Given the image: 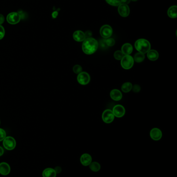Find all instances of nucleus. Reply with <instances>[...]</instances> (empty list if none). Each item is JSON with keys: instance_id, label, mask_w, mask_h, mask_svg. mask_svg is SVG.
Returning a JSON list of instances; mask_svg holds the SVG:
<instances>
[{"instance_id": "nucleus-1", "label": "nucleus", "mask_w": 177, "mask_h": 177, "mask_svg": "<svg viewBox=\"0 0 177 177\" xmlns=\"http://www.w3.org/2000/svg\"><path fill=\"white\" fill-rule=\"evenodd\" d=\"M98 48V43L95 38L90 37L85 39L82 45V50L84 53L90 55L95 53Z\"/></svg>"}, {"instance_id": "nucleus-2", "label": "nucleus", "mask_w": 177, "mask_h": 177, "mask_svg": "<svg viewBox=\"0 0 177 177\" xmlns=\"http://www.w3.org/2000/svg\"><path fill=\"white\" fill-rule=\"evenodd\" d=\"M135 47L136 49L139 52L145 54L150 50L151 45L148 40L145 39H139L135 42Z\"/></svg>"}, {"instance_id": "nucleus-3", "label": "nucleus", "mask_w": 177, "mask_h": 177, "mask_svg": "<svg viewBox=\"0 0 177 177\" xmlns=\"http://www.w3.org/2000/svg\"><path fill=\"white\" fill-rule=\"evenodd\" d=\"M121 65L124 69H130L133 66L134 64V60L133 58L131 55H124L121 59Z\"/></svg>"}, {"instance_id": "nucleus-4", "label": "nucleus", "mask_w": 177, "mask_h": 177, "mask_svg": "<svg viewBox=\"0 0 177 177\" xmlns=\"http://www.w3.org/2000/svg\"><path fill=\"white\" fill-rule=\"evenodd\" d=\"M21 16L17 12H11L9 13L6 17V20L11 25H16L21 20Z\"/></svg>"}, {"instance_id": "nucleus-5", "label": "nucleus", "mask_w": 177, "mask_h": 177, "mask_svg": "<svg viewBox=\"0 0 177 177\" xmlns=\"http://www.w3.org/2000/svg\"><path fill=\"white\" fill-rule=\"evenodd\" d=\"M3 145L6 150H12L15 148L16 143L13 137L8 136L6 137L3 140Z\"/></svg>"}, {"instance_id": "nucleus-6", "label": "nucleus", "mask_w": 177, "mask_h": 177, "mask_svg": "<svg viewBox=\"0 0 177 177\" xmlns=\"http://www.w3.org/2000/svg\"><path fill=\"white\" fill-rule=\"evenodd\" d=\"M77 80L79 84L82 85H86L89 84L90 80V77L87 72H81L78 75Z\"/></svg>"}, {"instance_id": "nucleus-7", "label": "nucleus", "mask_w": 177, "mask_h": 177, "mask_svg": "<svg viewBox=\"0 0 177 177\" xmlns=\"http://www.w3.org/2000/svg\"><path fill=\"white\" fill-rule=\"evenodd\" d=\"M100 33L103 38H108L112 35L113 30L112 28L108 25H105L101 27Z\"/></svg>"}, {"instance_id": "nucleus-8", "label": "nucleus", "mask_w": 177, "mask_h": 177, "mask_svg": "<svg viewBox=\"0 0 177 177\" xmlns=\"http://www.w3.org/2000/svg\"><path fill=\"white\" fill-rule=\"evenodd\" d=\"M114 117L112 111L110 109H107L104 111L102 115L103 121L106 123H110L112 122L114 119Z\"/></svg>"}, {"instance_id": "nucleus-9", "label": "nucleus", "mask_w": 177, "mask_h": 177, "mask_svg": "<svg viewBox=\"0 0 177 177\" xmlns=\"http://www.w3.org/2000/svg\"><path fill=\"white\" fill-rule=\"evenodd\" d=\"M114 116L117 118H121L125 114V109L121 105H116L113 107L112 111Z\"/></svg>"}, {"instance_id": "nucleus-10", "label": "nucleus", "mask_w": 177, "mask_h": 177, "mask_svg": "<svg viewBox=\"0 0 177 177\" xmlns=\"http://www.w3.org/2000/svg\"><path fill=\"white\" fill-rule=\"evenodd\" d=\"M118 12L122 17H127L130 15V7L127 4L121 3L118 6Z\"/></svg>"}, {"instance_id": "nucleus-11", "label": "nucleus", "mask_w": 177, "mask_h": 177, "mask_svg": "<svg viewBox=\"0 0 177 177\" xmlns=\"http://www.w3.org/2000/svg\"><path fill=\"white\" fill-rule=\"evenodd\" d=\"M150 135L151 138L153 140L155 141H158L162 138V132L157 128H154L151 131Z\"/></svg>"}, {"instance_id": "nucleus-12", "label": "nucleus", "mask_w": 177, "mask_h": 177, "mask_svg": "<svg viewBox=\"0 0 177 177\" xmlns=\"http://www.w3.org/2000/svg\"><path fill=\"white\" fill-rule=\"evenodd\" d=\"M80 162L82 165L84 166H88L92 162V158L90 154L84 153L82 154L80 158Z\"/></svg>"}, {"instance_id": "nucleus-13", "label": "nucleus", "mask_w": 177, "mask_h": 177, "mask_svg": "<svg viewBox=\"0 0 177 177\" xmlns=\"http://www.w3.org/2000/svg\"><path fill=\"white\" fill-rule=\"evenodd\" d=\"M11 167L10 165L5 162L0 163V173L3 176H6L10 173Z\"/></svg>"}, {"instance_id": "nucleus-14", "label": "nucleus", "mask_w": 177, "mask_h": 177, "mask_svg": "<svg viewBox=\"0 0 177 177\" xmlns=\"http://www.w3.org/2000/svg\"><path fill=\"white\" fill-rule=\"evenodd\" d=\"M73 37L76 42H81L86 39L85 35L82 31H76L73 34Z\"/></svg>"}, {"instance_id": "nucleus-15", "label": "nucleus", "mask_w": 177, "mask_h": 177, "mask_svg": "<svg viewBox=\"0 0 177 177\" xmlns=\"http://www.w3.org/2000/svg\"><path fill=\"white\" fill-rule=\"evenodd\" d=\"M110 96L113 100L119 101L122 99V94L120 90L117 89H113L111 91Z\"/></svg>"}, {"instance_id": "nucleus-16", "label": "nucleus", "mask_w": 177, "mask_h": 177, "mask_svg": "<svg viewBox=\"0 0 177 177\" xmlns=\"http://www.w3.org/2000/svg\"><path fill=\"white\" fill-rule=\"evenodd\" d=\"M133 50V48L131 44L130 43H126L122 47V53L124 55H130Z\"/></svg>"}, {"instance_id": "nucleus-17", "label": "nucleus", "mask_w": 177, "mask_h": 177, "mask_svg": "<svg viewBox=\"0 0 177 177\" xmlns=\"http://www.w3.org/2000/svg\"><path fill=\"white\" fill-rule=\"evenodd\" d=\"M158 52L155 50H150L147 52V57L150 61H156L158 59Z\"/></svg>"}, {"instance_id": "nucleus-18", "label": "nucleus", "mask_w": 177, "mask_h": 177, "mask_svg": "<svg viewBox=\"0 0 177 177\" xmlns=\"http://www.w3.org/2000/svg\"><path fill=\"white\" fill-rule=\"evenodd\" d=\"M42 175L43 177H56L57 173L54 169L51 168H47L44 170L42 173Z\"/></svg>"}, {"instance_id": "nucleus-19", "label": "nucleus", "mask_w": 177, "mask_h": 177, "mask_svg": "<svg viewBox=\"0 0 177 177\" xmlns=\"http://www.w3.org/2000/svg\"><path fill=\"white\" fill-rule=\"evenodd\" d=\"M168 16L171 18H175L177 17V6H172L169 8L167 11Z\"/></svg>"}, {"instance_id": "nucleus-20", "label": "nucleus", "mask_w": 177, "mask_h": 177, "mask_svg": "<svg viewBox=\"0 0 177 177\" xmlns=\"http://www.w3.org/2000/svg\"><path fill=\"white\" fill-rule=\"evenodd\" d=\"M90 170L93 172H98L101 169V165L98 162H92L90 164Z\"/></svg>"}, {"instance_id": "nucleus-21", "label": "nucleus", "mask_w": 177, "mask_h": 177, "mask_svg": "<svg viewBox=\"0 0 177 177\" xmlns=\"http://www.w3.org/2000/svg\"><path fill=\"white\" fill-rule=\"evenodd\" d=\"M132 87H133V85L130 82H125L122 85L121 89L122 91L124 93H128L131 91Z\"/></svg>"}, {"instance_id": "nucleus-22", "label": "nucleus", "mask_w": 177, "mask_h": 177, "mask_svg": "<svg viewBox=\"0 0 177 177\" xmlns=\"http://www.w3.org/2000/svg\"><path fill=\"white\" fill-rule=\"evenodd\" d=\"M133 59V60L136 61L137 63H140L145 60V54H143L140 52H138V53H136Z\"/></svg>"}, {"instance_id": "nucleus-23", "label": "nucleus", "mask_w": 177, "mask_h": 177, "mask_svg": "<svg viewBox=\"0 0 177 177\" xmlns=\"http://www.w3.org/2000/svg\"><path fill=\"white\" fill-rule=\"evenodd\" d=\"M109 5L112 6H119L122 3V0H105Z\"/></svg>"}, {"instance_id": "nucleus-24", "label": "nucleus", "mask_w": 177, "mask_h": 177, "mask_svg": "<svg viewBox=\"0 0 177 177\" xmlns=\"http://www.w3.org/2000/svg\"><path fill=\"white\" fill-rule=\"evenodd\" d=\"M124 55L122 52L120 50H117L114 53V57L117 60H121Z\"/></svg>"}, {"instance_id": "nucleus-25", "label": "nucleus", "mask_w": 177, "mask_h": 177, "mask_svg": "<svg viewBox=\"0 0 177 177\" xmlns=\"http://www.w3.org/2000/svg\"><path fill=\"white\" fill-rule=\"evenodd\" d=\"M73 71L74 73L79 74L80 73L82 72V67L79 65H75L73 68Z\"/></svg>"}, {"instance_id": "nucleus-26", "label": "nucleus", "mask_w": 177, "mask_h": 177, "mask_svg": "<svg viewBox=\"0 0 177 177\" xmlns=\"http://www.w3.org/2000/svg\"><path fill=\"white\" fill-rule=\"evenodd\" d=\"M105 43L108 47H112L114 46L115 42L113 38H108L105 40Z\"/></svg>"}, {"instance_id": "nucleus-27", "label": "nucleus", "mask_w": 177, "mask_h": 177, "mask_svg": "<svg viewBox=\"0 0 177 177\" xmlns=\"http://www.w3.org/2000/svg\"><path fill=\"white\" fill-rule=\"evenodd\" d=\"M6 132L3 129L0 128V141L3 140L6 137Z\"/></svg>"}, {"instance_id": "nucleus-28", "label": "nucleus", "mask_w": 177, "mask_h": 177, "mask_svg": "<svg viewBox=\"0 0 177 177\" xmlns=\"http://www.w3.org/2000/svg\"><path fill=\"white\" fill-rule=\"evenodd\" d=\"M5 29L4 27L0 25V40H2L5 36Z\"/></svg>"}, {"instance_id": "nucleus-29", "label": "nucleus", "mask_w": 177, "mask_h": 177, "mask_svg": "<svg viewBox=\"0 0 177 177\" xmlns=\"http://www.w3.org/2000/svg\"><path fill=\"white\" fill-rule=\"evenodd\" d=\"M132 89L133 90V91L135 92V93H138V92H139L140 91V90H141V88H140V87L139 85H138V84H135V85H134V86L132 87Z\"/></svg>"}, {"instance_id": "nucleus-30", "label": "nucleus", "mask_w": 177, "mask_h": 177, "mask_svg": "<svg viewBox=\"0 0 177 177\" xmlns=\"http://www.w3.org/2000/svg\"><path fill=\"white\" fill-rule=\"evenodd\" d=\"M100 43L101 47L102 48H103V49H105V48H108V46H107V44H106V43H105V40H101Z\"/></svg>"}, {"instance_id": "nucleus-31", "label": "nucleus", "mask_w": 177, "mask_h": 177, "mask_svg": "<svg viewBox=\"0 0 177 177\" xmlns=\"http://www.w3.org/2000/svg\"><path fill=\"white\" fill-rule=\"evenodd\" d=\"M85 35L86 37H87V38H90L92 36V33L90 31H87L86 32Z\"/></svg>"}, {"instance_id": "nucleus-32", "label": "nucleus", "mask_w": 177, "mask_h": 177, "mask_svg": "<svg viewBox=\"0 0 177 177\" xmlns=\"http://www.w3.org/2000/svg\"><path fill=\"white\" fill-rule=\"evenodd\" d=\"M4 21H5V18H4V16L2 14H0V25H2L4 23Z\"/></svg>"}, {"instance_id": "nucleus-33", "label": "nucleus", "mask_w": 177, "mask_h": 177, "mask_svg": "<svg viewBox=\"0 0 177 177\" xmlns=\"http://www.w3.org/2000/svg\"><path fill=\"white\" fill-rule=\"evenodd\" d=\"M54 170H55V171H56V173L57 174V173H61V168L60 167H59V166H57V167H55Z\"/></svg>"}, {"instance_id": "nucleus-34", "label": "nucleus", "mask_w": 177, "mask_h": 177, "mask_svg": "<svg viewBox=\"0 0 177 177\" xmlns=\"http://www.w3.org/2000/svg\"><path fill=\"white\" fill-rule=\"evenodd\" d=\"M58 15V12H57V11L53 12V13H52V17L54 18V19H55V18H56L57 17Z\"/></svg>"}, {"instance_id": "nucleus-35", "label": "nucleus", "mask_w": 177, "mask_h": 177, "mask_svg": "<svg viewBox=\"0 0 177 177\" xmlns=\"http://www.w3.org/2000/svg\"><path fill=\"white\" fill-rule=\"evenodd\" d=\"M131 0H122V3L123 4H129Z\"/></svg>"}, {"instance_id": "nucleus-36", "label": "nucleus", "mask_w": 177, "mask_h": 177, "mask_svg": "<svg viewBox=\"0 0 177 177\" xmlns=\"http://www.w3.org/2000/svg\"><path fill=\"white\" fill-rule=\"evenodd\" d=\"M3 154H4V149L2 147H0V156H2Z\"/></svg>"}, {"instance_id": "nucleus-37", "label": "nucleus", "mask_w": 177, "mask_h": 177, "mask_svg": "<svg viewBox=\"0 0 177 177\" xmlns=\"http://www.w3.org/2000/svg\"><path fill=\"white\" fill-rule=\"evenodd\" d=\"M131 1H134V2H135V1H137L138 0H131Z\"/></svg>"}]
</instances>
